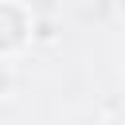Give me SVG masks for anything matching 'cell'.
Listing matches in <instances>:
<instances>
[{
  "instance_id": "2",
  "label": "cell",
  "mask_w": 125,
  "mask_h": 125,
  "mask_svg": "<svg viewBox=\"0 0 125 125\" xmlns=\"http://www.w3.org/2000/svg\"><path fill=\"white\" fill-rule=\"evenodd\" d=\"M55 35H59V31H55V23H51V20H39V16H35V31H31V43H51Z\"/></svg>"
},
{
  "instance_id": "1",
  "label": "cell",
  "mask_w": 125,
  "mask_h": 125,
  "mask_svg": "<svg viewBox=\"0 0 125 125\" xmlns=\"http://www.w3.org/2000/svg\"><path fill=\"white\" fill-rule=\"evenodd\" d=\"M35 12L16 0H0V59H16L31 47Z\"/></svg>"
}]
</instances>
